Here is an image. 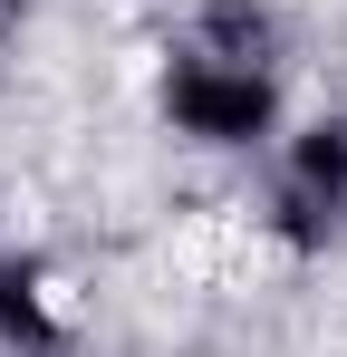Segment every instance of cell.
<instances>
[{"label":"cell","mask_w":347,"mask_h":357,"mask_svg":"<svg viewBox=\"0 0 347 357\" xmlns=\"http://www.w3.org/2000/svg\"><path fill=\"white\" fill-rule=\"evenodd\" d=\"M164 126L193 145H261L280 126V87H270V68H222L183 49L164 68Z\"/></svg>","instance_id":"1"},{"label":"cell","mask_w":347,"mask_h":357,"mask_svg":"<svg viewBox=\"0 0 347 357\" xmlns=\"http://www.w3.org/2000/svg\"><path fill=\"white\" fill-rule=\"evenodd\" d=\"M193 59L270 68V59H280V20H270V0H203V10H193Z\"/></svg>","instance_id":"2"},{"label":"cell","mask_w":347,"mask_h":357,"mask_svg":"<svg viewBox=\"0 0 347 357\" xmlns=\"http://www.w3.org/2000/svg\"><path fill=\"white\" fill-rule=\"evenodd\" d=\"M58 348V319H49V271L29 251H0V357H29Z\"/></svg>","instance_id":"3"},{"label":"cell","mask_w":347,"mask_h":357,"mask_svg":"<svg viewBox=\"0 0 347 357\" xmlns=\"http://www.w3.org/2000/svg\"><path fill=\"white\" fill-rule=\"evenodd\" d=\"M289 183L318 193L328 213H347V116H309L289 135Z\"/></svg>","instance_id":"4"},{"label":"cell","mask_w":347,"mask_h":357,"mask_svg":"<svg viewBox=\"0 0 347 357\" xmlns=\"http://www.w3.org/2000/svg\"><path fill=\"white\" fill-rule=\"evenodd\" d=\"M29 357H68V348H29Z\"/></svg>","instance_id":"5"},{"label":"cell","mask_w":347,"mask_h":357,"mask_svg":"<svg viewBox=\"0 0 347 357\" xmlns=\"http://www.w3.org/2000/svg\"><path fill=\"white\" fill-rule=\"evenodd\" d=\"M0 20H10V0H0Z\"/></svg>","instance_id":"6"}]
</instances>
